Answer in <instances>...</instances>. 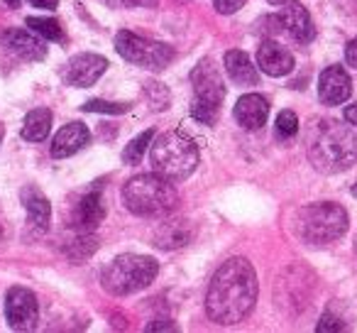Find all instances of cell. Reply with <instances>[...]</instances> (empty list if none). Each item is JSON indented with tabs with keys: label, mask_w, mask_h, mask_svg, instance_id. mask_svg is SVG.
<instances>
[{
	"label": "cell",
	"mask_w": 357,
	"mask_h": 333,
	"mask_svg": "<svg viewBox=\"0 0 357 333\" xmlns=\"http://www.w3.org/2000/svg\"><path fill=\"white\" fill-rule=\"evenodd\" d=\"M269 3H274V6H282L284 0H269Z\"/></svg>",
	"instance_id": "36"
},
{
	"label": "cell",
	"mask_w": 357,
	"mask_h": 333,
	"mask_svg": "<svg viewBox=\"0 0 357 333\" xmlns=\"http://www.w3.org/2000/svg\"><path fill=\"white\" fill-rule=\"evenodd\" d=\"M147 96H149V101L154 103V108H167V103H169V94H167V89H164L162 84H154V81H149L147 84Z\"/></svg>",
	"instance_id": "27"
},
{
	"label": "cell",
	"mask_w": 357,
	"mask_h": 333,
	"mask_svg": "<svg viewBox=\"0 0 357 333\" xmlns=\"http://www.w3.org/2000/svg\"><path fill=\"white\" fill-rule=\"evenodd\" d=\"M103 219H105L103 196H100V191H96V189L84 196H79L76 204L71 206V214H69L71 228L79 230V233H93Z\"/></svg>",
	"instance_id": "11"
},
{
	"label": "cell",
	"mask_w": 357,
	"mask_h": 333,
	"mask_svg": "<svg viewBox=\"0 0 357 333\" xmlns=\"http://www.w3.org/2000/svg\"><path fill=\"white\" fill-rule=\"evenodd\" d=\"M345 120L350 125H357V103L355 105H347V108H345Z\"/></svg>",
	"instance_id": "33"
},
{
	"label": "cell",
	"mask_w": 357,
	"mask_h": 333,
	"mask_svg": "<svg viewBox=\"0 0 357 333\" xmlns=\"http://www.w3.org/2000/svg\"><path fill=\"white\" fill-rule=\"evenodd\" d=\"M115 50L123 59H128L130 64H137L142 69L149 71H162L169 66V61L174 59V50L164 42L147 40L142 35H135V32H118L115 35Z\"/></svg>",
	"instance_id": "8"
},
{
	"label": "cell",
	"mask_w": 357,
	"mask_h": 333,
	"mask_svg": "<svg viewBox=\"0 0 357 333\" xmlns=\"http://www.w3.org/2000/svg\"><path fill=\"white\" fill-rule=\"evenodd\" d=\"M6 318L15 331H35L40 321L37 297L25 287H10L6 294Z\"/></svg>",
	"instance_id": "9"
},
{
	"label": "cell",
	"mask_w": 357,
	"mask_h": 333,
	"mask_svg": "<svg viewBox=\"0 0 357 333\" xmlns=\"http://www.w3.org/2000/svg\"><path fill=\"white\" fill-rule=\"evenodd\" d=\"M0 42L10 54H15L22 61H42L47 57L45 37H40L32 30H8L0 35Z\"/></svg>",
	"instance_id": "12"
},
{
	"label": "cell",
	"mask_w": 357,
	"mask_h": 333,
	"mask_svg": "<svg viewBox=\"0 0 357 333\" xmlns=\"http://www.w3.org/2000/svg\"><path fill=\"white\" fill-rule=\"evenodd\" d=\"M96 250H98V238H93L91 233H79V230H76L74 238L64 245V253L71 262H84Z\"/></svg>",
	"instance_id": "22"
},
{
	"label": "cell",
	"mask_w": 357,
	"mask_h": 333,
	"mask_svg": "<svg viewBox=\"0 0 357 333\" xmlns=\"http://www.w3.org/2000/svg\"><path fill=\"white\" fill-rule=\"evenodd\" d=\"M20 199H22L25 211H27V223H30V228L37 230V233H45V230L50 228V221H52L50 199H47V196L32 184L22 186Z\"/></svg>",
	"instance_id": "16"
},
{
	"label": "cell",
	"mask_w": 357,
	"mask_h": 333,
	"mask_svg": "<svg viewBox=\"0 0 357 333\" xmlns=\"http://www.w3.org/2000/svg\"><path fill=\"white\" fill-rule=\"evenodd\" d=\"M6 3H8L10 8H17V6H20V0H6Z\"/></svg>",
	"instance_id": "35"
},
{
	"label": "cell",
	"mask_w": 357,
	"mask_h": 333,
	"mask_svg": "<svg viewBox=\"0 0 357 333\" xmlns=\"http://www.w3.org/2000/svg\"><path fill=\"white\" fill-rule=\"evenodd\" d=\"M318 333H328V331H345V323L340 321V316H335L333 311H326L321 316V321H318L316 326Z\"/></svg>",
	"instance_id": "28"
},
{
	"label": "cell",
	"mask_w": 357,
	"mask_h": 333,
	"mask_svg": "<svg viewBox=\"0 0 357 333\" xmlns=\"http://www.w3.org/2000/svg\"><path fill=\"white\" fill-rule=\"evenodd\" d=\"M157 272L159 265L152 258L125 253L105 265L103 274H100V284L113 297H128V294L149 287L154 282V277H157Z\"/></svg>",
	"instance_id": "5"
},
{
	"label": "cell",
	"mask_w": 357,
	"mask_h": 333,
	"mask_svg": "<svg viewBox=\"0 0 357 333\" xmlns=\"http://www.w3.org/2000/svg\"><path fill=\"white\" fill-rule=\"evenodd\" d=\"M235 120H238L240 128L245 130H259L269 118V103L264 96L259 94H248L235 103L233 110Z\"/></svg>",
	"instance_id": "18"
},
{
	"label": "cell",
	"mask_w": 357,
	"mask_h": 333,
	"mask_svg": "<svg viewBox=\"0 0 357 333\" xmlns=\"http://www.w3.org/2000/svg\"><path fill=\"white\" fill-rule=\"evenodd\" d=\"M306 152L318 172L337 175L357 162V135L337 120H313L306 133Z\"/></svg>",
	"instance_id": "2"
},
{
	"label": "cell",
	"mask_w": 357,
	"mask_h": 333,
	"mask_svg": "<svg viewBox=\"0 0 357 333\" xmlns=\"http://www.w3.org/2000/svg\"><path fill=\"white\" fill-rule=\"evenodd\" d=\"M149 162L159 177L169 182H184L199 164V149L181 133H164L149 147Z\"/></svg>",
	"instance_id": "4"
},
{
	"label": "cell",
	"mask_w": 357,
	"mask_h": 333,
	"mask_svg": "<svg viewBox=\"0 0 357 333\" xmlns=\"http://www.w3.org/2000/svg\"><path fill=\"white\" fill-rule=\"evenodd\" d=\"M130 105L125 103H110V101H89L84 105L86 113H108V115H120V113H128Z\"/></svg>",
	"instance_id": "26"
},
{
	"label": "cell",
	"mask_w": 357,
	"mask_h": 333,
	"mask_svg": "<svg viewBox=\"0 0 357 333\" xmlns=\"http://www.w3.org/2000/svg\"><path fill=\"white\" fill-rule=\"evenodd\" d=\"M174 182L154 175H139L130 179L123 189V201L130 214L142 219H159V216L174 214L178 204V194L174 189Z\"/></svg>",
	"instance_id": "3"
},
{
	"label": "cell",
	"mask_w": 357,
	"mask_h": 333,
	"mask_svg": "<svg viewBox=\"0 0 357 333\" xmlns=\"http://www.w3.org/2000/svg\"><path fill=\"white\" fill-rule=\"evenodd\" d=\"M0 140H3V125H0Z\"/></svg>",
	"instance_id": "39"
},
{
	"label": "cell",
	"mask_w": 357,
	"mask_h": 333,
	"mask_svg": "<svg viewBox=\"0 0 357 333\" xmlns=\"http://www.w3.org/2000/svg\"><path fill=\"white\" fill-rule=\"evenodd\" d=\"M345 61H347L350 66H355V69H357V37L350 42V45L345 47Z\"/></svg>",
	"instance_id": "30"
},
{
	"label": "cell",
	"mask_w": 357,
	"mask_h": 333,
	"mask_svg": "<svg viewBox=\"0 0 357 333\" xmlns=\"http://www.w3.org/2000/svg\"><path fill=\"white\" fill-rule=\"evenodd\" d=\"M52 130V113L47 108H35L27 113L22 123V138L30 142H42Z\"/></svg>",
	"instance_id": "21"
},
{
	"label": "cell",
	"mask_w": 357,
	"mask_h": 333,
	"mask_svg": "<svg viewBox=\"0 0 357 333\" xmlns=\"http://www.w3.org/2000/svg\"><path fill=\"white\" fill-rule=\"evenodd\" d=\"M257 66L269 76H287L294 71V57L279 42L264 40L257 50Z\"/></svg>",
	"instance_id": "15"
},
{
	"label": "cell",
	"mask_w": 357,
	"mask_h": 333,
	"mask_svg": "<svg viewBox=\"0 0 357 333\" xmlns=\"http://www.w3.org/2000/svg\"><path fill=\"white\" fill-rule=\"evenodd\" d=\"M191 86H194V103L191 115L201 125H213L218 120L220 105L225 98V86L218 69L211 59H201L199 66L191 71Z\"/></svg>",
	"instance_id": "7"
},
{
	"label": "cell",
	"mask_w": 357,
	"mask_h": 333,
	"mask_svg": "<svg viewBox=\"0 0 357 333\" xmlns=\"http://www.w3.org/2000/svg\"><path fill=\"white\" fill-rule=\"evenodd\" d=\"M194 238V225L186 219H169L154 233V245L159 250H178L191 243Z\"/></svg>",
	"instance_id": "19"
},
{
	"label": "cell",
	"mask_w": 357,
	"mask_h": 333,
	"mask_svg": "<svg viewBox=\"0 0 357 333\" xmlns=\"http://www.w3.org/2000/svg\"><path fill=\"white\" fill-rule=\"evenodd\" d=\"M147 331H176V323L174 321H154L147 326Z\"/></svg>",
	"instance_id": "31"
},
{
	"label": "cell",
	"mask_w": 357,
	"mask_h": 333,
	"mask_svg": "<svg viewBox=\"0 0 357 333\" xmlns=\"http://www.w3.org/2000/svg\"><path fill=\"white\" fill-rule=\"evenodd\" d=\"M352 196H357V184H355V186H352Z\"/></svg>",
	"instance_id": "37"
},
{
	"label": "cell",
	"mask_w": 357,
	"mask_h": 333,
	"mask_svg": "<svg viewBox=\"0 0 357 333\" xmlns=\"http://www.w3.org/2000/svg\"><path fill=\"white\" fill-rule=\"evenodd\" d=\"M108 69V59L100 54H76L74 59L66 61V66L61 69V79L66 86H76V89H89L93 86L100 76Z\"/></svg>",
	"instance_id": "10"
},
{
	"label": "cell",
	"mask_w": 357,
	"mask_h": 333,
	"mask_svg": "<svg viewBox=\"0 0 357 333\" xmlns=\"http://www.w3.org/2000/svg\"><path fill=\"white\" fill-rule=\"evenodd\" d=\"M347 211L331 201L303 206L296 214V235L308 245H328L347 233Z\"/></svg>",
	"instance_id": "6"
},
{
	"label": "cell",
	"mask_w": 357,
	"mask_h": 333,
	"mask_svg": "<svg viewBox=\"0 0 357 333\" xmlns=\"http://www.w3.org/2000/svg\"><path fill=\"white\" fill-rule=\"evenodd\" d=\"M152 140H154V130H144V133H139L135 140H130L128 147L123 149V162L125 164H137Z\"/></svg>",
	"instance_id": "24"
},
{
	"label": "cell",
	"mask_w": 357,
	"mask_h": 333,
	"mask_svg": "<svg viewBox=\"0 0 357 333\" xmlns=\"http://www.w3.org/2000/svg\"><path fill=\"white\" fill-rule=\"evenodd\" d=\"M91 140V133L84 123H66L59 133L52 140V157L54 159H66L71 154H76L79 149H84Z\"/></svg>",
	"instance_id": "17"
},
{
	"label": "cell",
	"mask_w": 357,
	"mask_h": 333,
	"mask_svg": "<svg viewBox=\"0 0 357 333\" xmlns=\"http://www.w3.org/2000/svg\"><path fill=\"white\" fill-rule=\"evenodd\" d=\"M257 302V272L245 258H230L218 267L206 294V313L220 326H233L250 316Z\"/></svg>",
	"instance_id": "1"
},
{
	"label": "cell",
	"mask_w": 357,
	"mask_h": 333,
	"mask_svg": "<svg viewBox=\"0 0 357 333\" xmlns=\"http://www.w3.org/2000/svg\"><path fill=\"white\" fill-rule=\"evenodd\" d=\"M130 3H135V6H142V8H154V6H157V0H130Z\"/></svg>",
	"instance_id": "34"
},
{
	"label": "cell",
	"mask_w": 357,
	"mask_h": 333,
	"mask_svg": "<svg viewBox=\"0 0 357 333\" xmlns=\"http://www.w3.org/2000/svg\"><path fill=\"white\" fill-rule=\"evenodd\" d=\"M27 27L52 42H64V30L54 17H27Z\"/></svg>",
	"instance_id": "23"
},
{
	"label": "cell",
	"mask_w": 357,
	"mask_h": 333,
	"mask_svg": "<svg viewBox=\"0 0 357 333\" xmlns=\"http://www.w3.org/2000/svg\"><path fill=\"white\" fill-rule=\"evenodd\" d=\"M352 81L342 66H328L318 79V98L326 105H340L350 98Z\"/></svg>",
	"instance_id": "14"
},
{
	"label": "cell",
	"mask_w": 357,
	"mask_h": 333,
	"mask_svg": "<svg viewBox=\"0 0 357 333\" xmlns=\"http://www.w3.org/2000/svg\"><path fill=\"white\" fill-rule=\"evenodd\" d=\"M279 20H282L284 30H287L298 45H308V42L316 37V27H313L311 15H308V10L298 0H284L282 10H279Z\"/></svg>",
	"instance_id": "13"
},
{
	"label": "cell",
	"mask_w": 357,
	"mask_h": 333,
	"mask_svg": "<svg viewBox=\"0 0 357 333\" xmlns=\"http://www.w3.org/2000/svg\"><path fill=\"white\" fill-rule=\"evenodd\" d=\"M245 3H248V0H213L215 10H218L220 15H233V13H238Z\"/></svg>",
	"instance_id": "29"
},
{
	"label": "cell",
	"mask_w": 357,
	"mask_h": 333,
	"mask_svg": "<svg viewBox=\"0 0 357 333\" xmlns=\"http://www.w3.org/2000/svg\"><path fill=\"white\" fill-rule=\"evenodd\" d=\"M0 240H3V223H0Z\"/></svg>",
	"instance_id": "38"
},
{
	"label": "cell",
	"mask_w": 357,
	"mask_h": 333,
	"mask_svg": "<svg viewBox=\"0 0 357 333\" xmlns=\"http://www.w3.org/2000/svg\"><path fill=\"white\" fill-rule=\"evenodd\" d=\"M225 71L238 86H255L259 81L257 66L252 64V59L243 50L225 52Z\"/></svg>",
	"instance_id": "20"
},
{
	"label": "cell",
	"mask_w": 357,
	"mask_h": 333,
	"mask_svg": "<svg viewBox=\"0 0 357 333\" xmlns=\"http://www.w3.org/2000/svg\"><path fill=\"white\" fill-rule=\"evenodd\" d=\"M298 133V118L294 110H282L277 115V135L282 140H291Z\"/></svg>",
	"instance_id": "25"
},
{
	"label": "cell",
	"mask_w": 357,
	"mask_h": 333,
	"mask_svg": "<svg viewBox=\"0 0 357 333\" xmlns=\"http://www.w3.org/2000/svg\"><path fill=\"white\" fill-rule=\"evenodd\" d=\"M355 253H357V235H355Z\"/></svg>",
	"instance_id": "40"
},
{
	"label": "cell",
	"mask_w": 357,
	"mask_h": 333,
	"mask_svg": "<svg viewBox=\"0 0 357 333\" xmlns=\"http://www.w3.org/2000/svg\"><path fill=\"white\" fill-rule=\"evenodd\" d=\"M27 3L35 8H42V10H54L59 6V0H27Z\"/></svg>",
	"instance_id": "32"
}]
</instances>
